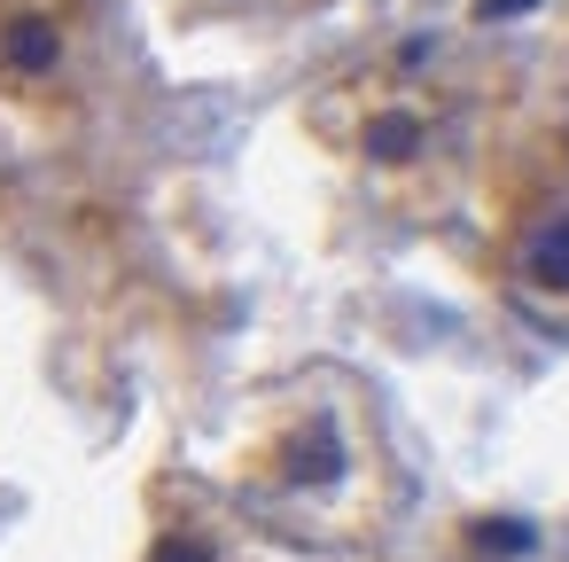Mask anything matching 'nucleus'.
<instances>
[{
  "mask_svg": "<svg viewBox=\"0 0 569 562\" xmlns=\"http://www.w3.org/2000/svg\"><path fill=\"white\" fill-rule=\"evenodd\" d=\"M491 87L452 48H390L312 95V141L398 211H445L483 165Z\"/></svg>",
  "mask_w": 569,
  "mask_h": 562,
  "instance_id": "1",
  "label": "nucleus"
},
{
  "mask_svg": "<svg viewBox=\"0 0 569 562\" xmlns=\"http://www.w3.org/2000/svg\"><path fill=\"white\" fill-rule=\"evenodd\" d=\"M234 484L258 492L281 515L351 531L375 523L382 507V453H375V414L343 383H289L281 398H258Z\"/></svg>",
  "mask_w": 569,
  "mask_h": 562,
  "instance_id": "2",
  "label": "nucleus"
},
{
  "mask_svg": "<svg viewBox=\"0 0 569 562\" xmlns=\"http://www.w3.org/2000/svg\"><path fill=\"white\" fill-rule=\"evenodd\" d=\"M499 266H507V289L546 328H569V149H553L530 172V188L515 196Z\"/></svg>",
  "mask_w": 569,
  "mask_h": 562,
  "instance_id": "3",
  "label": "nucleus"
}]
</instances>
